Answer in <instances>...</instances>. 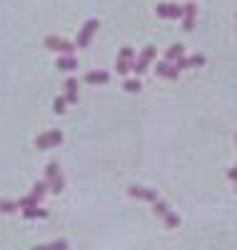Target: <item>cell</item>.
<instances>
[{
    "instance_id": "1",
    "label": "cell",
    "mask_w": 237,
    "mask_h": 250,
    "mask_svg": "<svg viewBox=\"0 0 237 250\" xmlns=\"http://www.w3.org/2000/svg\"><path fill=\"white\" fill-rule=\"evenodd\" d=\"M45 183H48V190H53L55 195L62 193L65 180H62V173H60V165L58 163H48V168H45Z\"/></svg>"
},
{
    "instance_id": "2",
    "label": "cell",
    "mask_w": 237,
    "mask_h": 250,
    "mask_svg": "<svg viewBox=\"0 0 237 250\" xmlns=\"http://www.w3.org/2000/svg\"><path fill=\"white\" fill-rule=\"evenodd\" d=\"M153 210H155V215H158V218H162V220H165V225H167V228H178V225H180V215H178V213H172V210H170V205H167L165 200H160V198H158V200L153 203Z\"/></svg>"
},
{
    "instance_id": "3",
    "label": "cell",
    "mask_w": 237,
    "mask_h": 250,
    "mask_svg": "<svg viewBox=\"0 0 237 250\" xmlns=\"http://www.w3.org/2000/svg\"><path fill=\"white\" fill-rule=\"evenodd\" d=\"M45 48L53 50V53H60V55H73L75 53V45L70 43V40H62L58 35H48L45 38Z\"/></svg>"
},
{
    "instance_id": "4",
    "label": "cell",
    "mask_w": 237,
    "mask_h": 250,
    "mask_svg": "<svg viewBox=\"0 0 237 250\" xmlns=\"http://www.w3.org/2000/svg\"><path fill=\"white\" fill-rule=\"evenodd\" d=\"M98 28H100V23L95 18H90L88 23L82 25V30L78 33V40H75V48H88L90 45V40H93V35L98 33Z\"/></svg>"
},
{
    "instance_id": "5",
    "label": "cell",
    "mask_w": 237,
    "mask_h": 250,
    "mask_svg": "<svg viewBox=\"0 0 237 250\" xmlns=\"http://www.w3.org/2000/svg\"><path fill=\"white\" fill-rule=\"evenodd\" d=\"M133 62H135V50L133 48H122L120 55H118V62H115V70L120 75H127L133 70Z\"/></svg>"
},
{
    "instance_id": "6",
    "label": "cell",
    "mask_w": 237,
    "mask_h": 250,
    "mask_svg": "<svg viewBox=\"0 0 237 250\" xmlns=\"http://www.w3.org/2000/svg\"><path fill=\"white\" fill-rule=\"evenodd\" d=\"M62 143V133L60 130H48V133H40L35 138V145L40 150H48V148H55V145Z\"/></svg>"
},
{
    "instance_id": "7",
    "label": "cell",
    "mask_w": 237,
    "mask_h": 250,
    "mask_svg": "<svg viewBox=\"0 0 237 250\" xmlns=\"http://www.w3.org/2000/svg\"><path fill=\"white\" fill-rule=\"evenodd\" d=\"M155 60V45H147L140 55H138V60L133 62V70L138 73V75H142L147 68H150V62H153Z\"/></svg>"
},
{
    "instance_id": "8",
    "label": "cell",
    "mask_w": 237,
    "mask_h": 250,
    "mask_svg": "<svg viewBox=\"0 0 237 250\" xmlns=\"http://www.w3.org/2000/svg\"><path fill=\"white\" fill-rule=\"evenodd\" d=\"M127 195L135 198V200H147V203L158 200V193L150 190V188H145V185H130V188H127Z\"/></svg>"
},
{
    "instance_id": "9",
    "label": "cell",
    "mask_w": 237,
    "mask_h": 250,
    "mask_svg": "<svg viewBox=\"0 0 237 250\" xmlns=\"http://www.w3.org/2000/svg\"><path fill=\"white\" fill-rule=\"evenodd\" d=\"M158 18H165V20H175V18H182V5H175V3H160L155 8Z\"/></svg>"
},
{
    "instance_id": "10",
    "label": "cell",
    "mask_w": 237,
    "mask_h": 250,
    "mask_svg": "<svg viewBox=\"0 0 237 250\" xmlns=\"http://www.w3.org/2000/svg\"><path fill=\"white\" fill-rule=\"evenodd\" d=\"M195 18H198V5H195V3L182 5V28H185L187 33L195 30Z\"/></svg>"
},
{
    "instance_id": "11",
    "label": "cell",
    "mask_w": 237,
    "mask_h": 250,
    "mask_svg": "<svg viewBox=\"0 0 237 250\" xmlns=\"http://www.w3.org/2000/svg\"><path fill=\"white\" fill-rule=\"evenodd\" d=\"M198 65H205V55H192V58H185V55H180V58L175 60V68H178V70L198 68Z\"/></svg>"
},
{
    "instance_id": "12",
    "label": "cell",
    "mask_w": 237,
    "mask_h": 250,
    "mask_svg": "<svg viewBox=\"0 0 237 250\" xmlns=\"http://www.w3.org/2000/svg\"><path fill=\"white\" fill-rule=\"evenodd\" d=\"M155 73L160 75V78H167V80H178L180 78V70L172 65V62H167V60H162V62H158V68H155Z\"/></svg>"
},
{
    "instance_id": "13",
    "label": "cell",
    "mask_w": 237,
    "mask_h": 250,
    "mask_svg": "<svg viewBox=\"0 0 237 250\" xmlns=\"http://www.w3.org/2000/svg\"><path fill=\"white\" fill-rule=\"evenodd\" d=\"M107 80H110V73H105V70H90L85 75V83H90V85H105Z\"/></svg>"
},
{
    "instance_id": "14",
    "label": "cell",
    "mask_w": 237,
    "mask_h": 250,
    "mask_svg": "<svg viewBox=\"0 0 237 250\" xmlns=\"http://www.w3.org/2000/svg\"><path fill=\"white\" fill-rule=\"evenodd\" d=\"M55 65H58V70H62V73H73V70L78 68V60H75L73 55H60V58L55 60Z\"/></svg>"
},
{
    "instance_id": "15",
    "label": "cell",
    "mask_w": 237,
    "mask_h": 250,
    "mask_svg": "<svg viewBox=\"0 0 237 250\" xmlns=\"http://www.w3.org/2000/svg\"><path fill=\"white\" fill-rule=\"evenodd\" d=\"M65 100H68V105H75L78 103V80L75 78L65 80Z\"/></svg>"
},
{
    "instance_id": "16",
    "label": "cell",
    "mask_w": 237,
    "mask_h": 250,
    "mask_svg": "<svg viewBox=\"0 0 237 250\" xmlns=\"http://www.w3.org/2000/svg\"><path fill=\"white\" fill-rule=\"evenodd\" d=\"M23 218H25V220H33V218L42 220V218H48V210H42V208H38V205H33V208H23Z\"/></svg>"
},
{
    "instance_id": "17",
    "label": "cell",
    "mask_w": 237,
    "mask_h": 250,
    "mask_svg": "<svg viewBox=\"0 0 237 250\" xmlns=\"http://www.w3.org/2000/svg\"><path fill=\"white\" fill-rule=\"evenodd\" d=\"M182 53H185V45L175 43V45H170V48H167V53H165V60H167V62H175V60H178Z\"/></svg>"
},
{
    "instance_id": "18",
    "label": "cell",
    "mask_w": 237,
    "mask_h": 250,
    "mask_svg": "<svg viewBox=\"0 0 237 250\" xmlns=\"http://www.w3.org/2000/svg\"><path fill=\"white\" fill-rule=\"evenodd\" d=\"M33 250H68V240H55L48 245H35Z\"/></svg>"
},
{
    "instance_id": "19",
    "label": "cell",
    "mask_w": 237,
    "mask_h": 250,
    "mask_svg": "<svg viewBox=\"0 0 237 250\" xmlns=\"http://www.w3.org/2000/svg\"><path fill=\"white\" fill-rule=\"evenodd\" d=\"M45 193H48V183H35V185H33V190H30V195H33L38 203L42 200V195H45Z\"/></svg>"
},
{
    "instance_id": "20",
    "label": "cell",
    "mask_w": 237,
    "mask_h": 250,
    "mask_svg": "<svg viewBox=\"0 0 237 250\" xmlns=\"http://www.w3.org/2000/svg\"><path fill=\"white\" fill-rule=\"evenodd\" d=\"M122 88H125V93H140V88H142V83L135 78V80H125L122 83Z\"/></svg>"
},
{
    "instance_id": "21",
    "label": "cell",
    "mask_w": 237,
    "mask_h": 250,
    "mask_svg": "<svg viewBox=\"0 0 237 250\" xmlns=\"http://www.w3.org/2000/svg\"><path fill=\"white\" fill-rule=\"evenodd\" d=\"M15 210H18V203H13V200H0V213L13 215Z\"/></svg>"
},
{
    "instance_id": "22",
    "label": "cell",
    "mask_w": 237,
    "mask_h": 250,
    "mask_svg": "<svg viewBox=\"0 0 237 250\" xmlns=\"http://www.w3.org/2000/svg\"><path fill=\"white\" fill-rule=\"evenodd\" d=\"M65 108H68V100H65V95L55 98V103H53V110H55L58 115H62V113H65Z\"/></svg>"
},
{
    "instance_id": "23",
    "label": "cell",
    "mask_w": 237,
    "mask_h": 250,
    "mask_svg": "<svg viewBox=\"0 0 237 250\" xmlns=\"http://www.w3.org/2000/svg\"><path fill=\"white\" fill-rule=\"evenodd\" d=\"M33 205H40L33 195H25V198H20V200H18V208H33Z\"/></svg>"
},
{
    "instance_id": "24",
    "label": "cell",
    "mask_w": 237,
    "mask_h": 250,
    "mask_svg": "<svg viewBox=\"0 0 237 250\" xmlns=\"http://www.w3.org/2000/svg\"><path fill=\"white\" fill-rule=\"evenodd\" d=\"M227 178H230V180H237V165H235V168H230V170H227Z\"/></svg>"
},
{
    "instance_id": "25",
    "label": "cell",
    "mask_w": 237,
    "mask_h": 250,
    "mask_svg": "<svg viewBox=\"0 0 237 250\" xmlns=\"http://www.w3.org/2000/svg\"><path fill=\"white\" fill-rule=\"evenodd\" d=\"M235 145H237V135H235Z\"/></svg>"
},
{
    "instance_id": "26",
    "label": "cell",
    "mask_w": 237,
    "mask_h": 250,
    "mask_svg": "<svg viewBox=\"0 0 237 250\" xmlns=\"http://www.w3.org/2000/svg\"><path fill=\"white\" fill-rule=\"evenodd\" d=\"M235 183H237V180H235ZM235 190H237V185H235Z\"/></svg>"
}]
</instances>
